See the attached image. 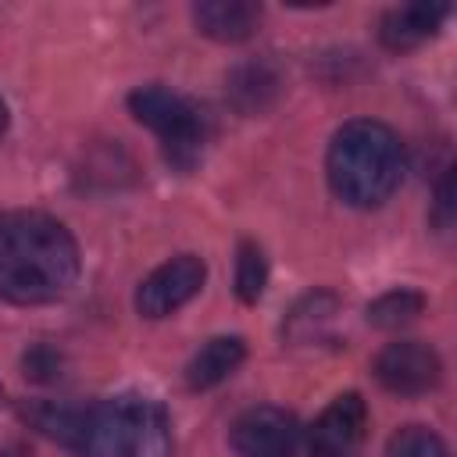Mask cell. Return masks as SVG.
Segmentation results:
<instances>
[{
	"instance_id": "obj_4",
	"label": "cell",
	"mask_w": 457,
	"mask_h": 457,
	"mask_svg": "<svg viewBox=\"0 0 457 457\" xmlns=\"http://www.w3.org/2000/svg\"><path fill=\"white\" fill-rule=\"evenodd\" d=\"M129 111L139 125H146L168 157L171 168L189 171L204 150V118L200 111L168 86H139L129 93Z\"/></svg>"
},
{
	"instance_id": "obj_7",
	"label": "cell",
	"mask_w": 457,
	"mask_h": 457,
	"mask_svg": "<svg viewBox=\"0 0 457 457\" xmlns=\"http://www.w3.org/2000/svg\"><path fill=\"white\" fill-rule=\"evenodd\" d=\"M378 386L393 396H421L439 386L443 378V361L439 353L421 343V339H396L378 350L371 364Z\"/></svg>"
},
{
	"instance_id": "obj_16",
	"label": "cell",
	"mask_w": 457,
	"mask_h": 457,
	"mask_svg": "<svg viewBox=\"0 0 457 457\" xmlns=\"http://www.w3.org/2000/svg\"><path fill=\"white\" fill-rule=\"evenodd\" d=\"M386 457H450V450L428 425H403L389 436Z\"/></svg>"
},
{
	"instance_id": "obj_3",
	"label": "cell",
	"mask_w": 457,
	"mask_h": 457,
	"mask_svg": "<svg viewBox=\"0 0 457 457\" xmlns=\"http://www.w3.org/2000/svg\"><path fill=\"white\" fill-rule=\"evenodd\" d=\"M86 457H171L168 411L139 393L93 403L86 425Z\"/></svg>"
},
{
	"instance_id": "obj_13",
	"label": "cell",
	"mask_w": 457,
	"mask_h": 457,
	"mask_svg": "<svg viewBox=\"0 0 457 457\" xmlns=\"http://www.w3.org/2000/svg\"><path fill=\"white\" fill-rule=\"evenodd\" d=\"M225 93H228V100H232L239 111H246V114L264 111V107L275 100V93H278V71H275L268 61H246V64H239V68L228 75Z\"/></svg>"
},
{
	"instance_id": "obj_6",
	"label": "cell",
	"mask_w": 457,
	"mask_h": 457,
	"mask_svg": "<svg viewBox=\"0 0 457 457\" xmlns=\"http://www.w3.org/2000/svg\"><path fill=\"white\" fill-rule=\"evenodd\" d=\"M204 278H207V264L196 253H179V257L157 264L136 286V311L154 321L168 318L204 289Z\"/></svg>"
},
{
	"instance_id": "obj_18",
	"label": "cell",
	"mask_w": 457,
	"mask_h": 457,
	"mask_svg": "<svg viewBox=\"0 0 457 457\" xmlns=\"http://www.w3.org/2000/svg\"><path fill=\"white\" fill-rule=\"evenodd\" d=\"M21 368H25V378H32V382H57L61 368H64V357L54 346H32L21 357Z\"/></svg>"
},
{
	"instance_id": "obj_15",
	"label": "cell",
	"mask_w": 457,
	"mask_h": 457,
	"mask_svg": "<svg viewBox=\"0 0 457 457\" xmlns=\"http://www.w3.org/2000/svg\"><path fill=\"white\" fill-rule=\"evenodd\" d=\"M268 286V261L253 239H243L236 250V296L243 303H257Z\"/></svg>"
},
{
	"instance_id": "obj_9",
	"label": "cell",
	"mask_w": 457,
	"mask_h": 457,
	"mask_svg": "<svg viewBox=\"0 0 457 457\" xmlns=\"http://www.w3.org/2000/svg\"><path fill=\"white\" fill-rule=\"evenodd\" d=\"M193 25L214 43H243L261 25V4L253 0H200L193 7Z\"/></svg>"
},
{
	"instance_id": "obj_11",
	"label": "cell",
	"mask_w": 457,
	"mask_h": 457,
	"mask_svg": "<svg viewBox=\"0 0 457 457\" xmlns=\"http://www.w3.org/2000/svg\"><path fill=\"white\" fill-rule=\"evenodd\" d=\"M246 357V343L239 336H214L207 339L186 364V386L189 389H211L225 382Z\"/></svg>"
},
{
	"instance_id": "obj_8",
	"label": "cell",
	"mask_w": 457,
	"mask_h": 457,
	"mask_svg": "<svg viewBox=\"0 0 457 457\" xmlns=\"http://www.w3.org/2000/svg\"><path fill=\"white\" fill-rule=\"evenodd\" d=\"M368 432V403L361 393H339L307 428L311 457H350Z\"/></svg>"
},
{
	"instance_id": "obj_10",
	"label": "cell",
	"mask_w": 457,
	"mask_h": 457,
	"mask_svg": "<svg viewBox=\"0 0 457 457\" xmlns=\"http://www.w3.org/2000/svg\"><path fill=\"white\" fill-rule=\"evenodd\" d=\"M450 14L446 4H400L389 7L378 21V39L389 50H414L425 39H432L443 25V18Z\"/></svg>"
},
{
	"instance_id": "obj_21",
	"label": "cell",
	"mask_w": 457,
	"mask_h": 457,
	"mask_svg": "<svg viewBox=\"0 0 457 457\" xmlns=\"http://www.w3.org/2000/svg\"><path fill=\"white\" fill-rule=\"evenodd\" d=\"M0 403H4V386H0Z\"/></svg>"
},
{
	"instance_id": "obj_14",
	"label": "cell",
	"mask_w": 457,
	"mask_h": 457,
	"mask_svg": "<svg viewBox=\"0 0 457 457\" xmlns=\"http://www.w3.org/2000/svg\"><path fill=\"white\" fill-rule=\"evenodd\" d=\"M421 311H425V296L418 289L400 286V289H389V293L375 296L364 314H368V325H375V328H403Z\"/></svg>"
},
{
	"instance_id": "obj_2",
	"label": "cell",
	"mask_w": 457,
	"mask_h": 457,
	"mask_svg": "<svg viewBox=\"0 0 457 457\" xmlns=\"http://www.w3.org/2000/svg\"><path fill=\"white\" fill-rule=\"evenodd\" d=\"M403 143L400 136L371 118L346 121L325 154V175L332 193L350 207H378L386 204L403 179Z\"/></svg>"
},
{
	"instance_id": "obj_20",
	"label": "cell",
	"mask_w": 457,
	"mask_h": 457,
	"mask_svg": "<svg viewBox=\"0 0 457 457\" xmlns=\"http://www.w3.org/2000/svg\"><path fill=\"white\" fill-rule=\"evenodd\" d=\"M4 132H7V104L0 100V136H4Z\"/></svg>"
},
{
	"instance_id": "obj_12",
	"label": "cell",
	"mask_w": 457,
	"mask_h": 457,
	"mask_svg": "<svg viewBox=\"0 0 457 457\" xmlns=\"http://www.w3.org/2000/svg\"><path fill=\"white\" fill-rule=\"evenodd\" d=\"M89 411H93V407L61 403V400H36V403H29L21 414H25V421H32V428H39L43 436L57 439L61 446L82 450V443H86V425H89Z\"/></svg>"
},
{
	"instance_id": "obj_19",
	"label": "cell",
	"mask_w": 457,
	"mask_h": 457,
	"mask_svg": "<svg viewBox=\"0 0 457 457\" xmlns=\"http://www.w3.org/2000/svg\"><path fill=\"white\" fill-rule=\"evenodd\" d=\"M432 225L439 228V232H446L450 225H453V171H446L443 179H439V186H436V204H432Z\"/></svg>"
},
{
	"instance_id": "obj_1",
	"label": "cell",
	"mask_w": 457,
	"mask_h": 457,
	"mask_svg": "<svg viewBox=\"0 0 457 457\" xmlns=\"http://www.w3.org/2000/svg\"><path fill=\"white\" fill-rule=\"evenodd\" d=\"M79 278L75 236L43 211L0 214V296L18 307L61 300Z\"/></svg>"
},
{
	"instance_id": "obj_17",
	"label": "cell",
	"mask_w": 457,
	"mask_h": 457,
	"mask_svg": "<svg viewBox=\"0 0 457 457\" xmlns=\"http://www.w3.org/2000/svg\"><path fill=\"white\" fill-rule=\"evenodd\" d=\"M339 307V300L328 293V289H318V293H307L286 318V332L289 336H311V328L325 318H332V311Z\"/></svg>"
},
{
	"instance_id": "obj_5",
	"label": "cell",
	"mask_w": 457,
	"mask_h": 457,
	"mask_svg": "<svg viewBox=\"0 0 457 457\" xmlns=\"http://www.w3.org/2000/svg\"><path fill=\"white\" fill-rule=\"evenodd\" d=\"M300 436L303 428L296 414L275 403L246 407L228 428V443L239 457H293L300 446Z\"/></svg>"
}]
</instances>
